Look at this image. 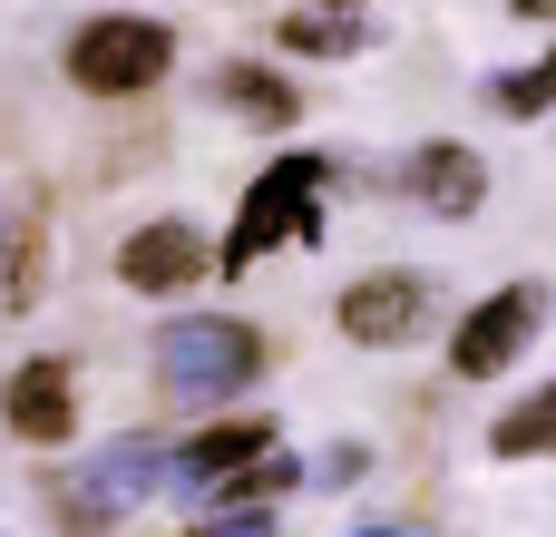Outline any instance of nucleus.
I'll return each mask as SVG.
<instances>
[{"label": "nucleus", "mask_w": 556, "mask_h": 537, "mask_svg": "<svg viewBox=\"0 0 556 537\" xmlns=\"http://www.w3.org/2000/svg\"><path fill=\"white\" fill-rule=\"evenodd\" d=\"M254 372H264V333H254V323H235V313H186V323H166V333H156V391H166V401H186V411L235 401Z\"/></svg>", "instance_id": "obj_1"}, {"label": "nucleus", "mask_w": 556, "mask_h": 537, "mask_svg": "<svg viewBox=\"0 0 556 537\" xmlns=\"http://www.w3.org/2000/svg\"><path fill=\"white\" fill-rule=\"evenodd\" d=\"M323 186H332V166L313 157V147H293V157H274L254 186H244V205H235V235H225V274H254L274 245H293V235H313L323 225Z\"/></svg>", "instance_id": "obj_2"}, {"label": "nucleus", "mask_w": 556, "mask_h": 537, "mask_svg": "<svg viewBox=\"0 0 556 537\" xmlns=\"http://www.w3.org/2000/svg\"><path fill=\"white\" fill-rule=\"evenodd\" d=\"M176 68V29L166 20H137V10H108V20H78L68 39V78L88 98H137Z\"/></svg>", "instance_id": "obj_3"}, {"label": "nucleus", "mask_w": 556, "mask_h": 537, "mask_svg": "<svg viewBox=\"0 0 556 537\" xmlns=\"http://www.w3.org/2000/svg\"><path fill=\"white\" fill-rule=\"evenodd\" d=\"M166 479H176V450L147 440V430H127V440H108L98 460H78V479L59 489V519H68L78 537H98V528H117L137 499H156Z\"/></svg>", "instance_id": "obj_4"}, {"label": "nucleus", "mask_w": 556, "mask_h": 537, "mask_svg": "<svg viewBox=\"0 0 556 537\" xmlns=\"http://www.w3.org/2000/svg\"><path fill=\"white\" fill-rule=\"evenodd\" d=\"M547 284H498L489 303H469V323L450 333V372L459 382H498L528 342H538V323H547Z\"/></svg>", "instance_id": "obj_5"}, {"label": "nucleus", "mask_w": 556, "mask_h": 537, "mask_svg": "<svg viewBox=\"0 0 556 537\" xmlns=\"http://www.w3.org/2000/svg\"><path fill=\"white\" fill-rule=\"evenodd\" d=\"M332 313H342V333H352L362 352H401V342L430 323V284H420L410 264H391V274H362Z\"/></svg>", "instance_id": "obj_6"}, {"label": "nucleus", "mask_w": 556, "mask_h": 537, "mask_svg": "<svg viewBox=\"0 0 556 537\" xmlns=\"http://www.w3.org/2000/svg\"><path fill=\"white\" fill-rule=\"evenodd\" d=\"M0 421H10V440H29V450H59V440L78 430V372H68L59 352L20 362V372L0 382Z\"/></svg>", "instance_id": "obj_7"}, {"label": "nucleus", "mask_w": 556, "mask_h": 537, "mask_svg": "<svg viewBox=\"0 0 556 537\" xmlns=\"http://www.w3.org/2000/svg\"><path fill=\"white\" fill-rule=\"evenodd\" d=\"M401 196H420L430 215H479V196H489V157L459 147V137H420L410 166H401Z\"/></svg>", "instance_id": "obj_8"}, {"label": "nucleus", "mask_w": 556, "mask_h": 537, "mask_svg": "<svg viewBox=\"0 0 556 537\" xmlns=\"http://www.w3.org/2000/svg\"><path fill=\"white\" fill-rule=\"evenodd\" d=\"M205 264H215V254H205V235H195V225H176V215H156V225H137V235L117 245V284H137V294H186Z\"/></svg>", "instance_id": "obj_9"}, {"label": "nucleus", "mask_w": 556, "mask_h": 537, "mask_svg": "<svg viewBox=\"0 0 556 537\" xmlns=\"http://www.w3.org/2000/svg\"><path fill=\"white\" fill-rule=\"evenodd\" d=\"M264 450H274V421H215V430H195V440L176 450V489H225V479H244Z\"/></svg>", "instance_id": "obj_10"}, {"label": "nucleus", "mask_w": 556, "mask_h": 537, "mask_svg": "<svg viewBox=\"0 0 556 537\" xmlns=\"http://www.w3.org/2000/svg\"><path fill=\"white\" fill-rule=\"evenodd\" d=\"M381 29L371 20H352V10H283V49L293 59H362Z\"/></svg>", "instance_id": "obj_11"}, {"label": "nucleus", "mask_w": 556, "mask_h": 537, "mask_svg": "<svg viewBox=\"0 0 556 537\" xmlns=\"http://www.w3.org/2000/svg\"><path fill=\"white\" fill-rule=\"evenodd\" d=\"M225 108H244L254 127H293V117H303L293 78H274V68H254V59H235V68H225Z\"/></svg>", "instance_id": "obj_12"}, {"label": "nucleus", "mask_w": 556, "mask_h": 537, "mask_svg": "<svg viewBox=\"0 0 556 537\" xmlns=\"http://www.w3.org/2000/svg\"><path fill=\"white\" fill-rule=\"evenodd\" d=\"M489 450H498V460H547V450H556V382H547V391H528L518 411H498Z\"/></svg>", "instance_id": "obj_13"}, {"label": "nucleus", "mask_w": 556, "mask_h": 537, "mask_svg": "<svg viewBox=\"0 0 556 537\" xmlns=\"http://www.w3.org/2000/svg\"><path fill=\"white\" fill-rule=\"evenodd\" d=\"M293 479H303V470H293V460H283V450H264V460H254V470H244V479H225V489H215V499H235V509H254V519H264V509H274V499H283V489H293Z\"/></svg>", "instance_id": "obj_14"}, {"label": "nucleus", "mask_w": 556, "mask_h": 537, "mask_svg": "<svg viewBox=\"0 0 556 537\" xmlns=\"http://www.w3.org/2000/svg\"><path fill=\"white\" fill-rule=\"evenodd\" d=\"M498 108H508V117H538V108H556V49H547V68L498 78Z\"/></svg>", "instance_id": "obj_15"}, {"label": "nucleus", "mask_w": 556, "mask_h": 537, "mask_svg": "<svg viewBox=\"0 0 556 537\" xmlns=\"http://www.w3.org/2000/svg\"><path fill=\"white\" fill-rule=\"evenodd\" d=\"M362 470H371V450H362V440H342V450H332V460H323V489H352V479H362Z\"/></svg>", "instance_id": "obj_16"}, {"label": "nucleus", "mask_w": 556, "mask_h": 537, "mask_svg": "<svg viewBox=\"0 0 556 537\" xmlns=\"http://www.w3.org/2000/svg\"><path fill=\"white\" fill-rule=\"evenodd\" d=\"M195 537H274V519H254V509H235V519H205Z\"/></svg>", "instance_id": "obj_17"}, {"label": "nucleus", "mask_w": 556, "mask_h": 537, "mask_svg": "<svg viewBox=\"0 0 556 537\" xmlns=\"http://www.w3.org/2000/svg\"><path fill=\"white\" fill-rule=\"evenodd\" d=\"M508 10H518V20H556V0H508Z\"/></svg>", "instance_id": "obj_18"}, {"label": "nucleus", "mask_w": 556, "mask_h": 537, "mask_svg": "<svg viewBox=\"0 0 556 537\" xmlns=\"http://www.w3.org/2000/svg\"><path fill=\"white\" fill-rule=\"evenodd\" d=\"M313 10H352V20H371V0H313Z\"/></svg>", "instance_id": "obj_19"}, {"label": "nucleus", "mask_w": 556, "mask_h": 537, "mask_svg": "<svg viewBox=\"0 0 556 537\" xmlns=\"http://www.w3.org/2000/svg\"><path fill=\"white\" fill-rule=\"evenodd\" d=\"M362 537H401V528H362Z\"/></svg>", "instance_id": "obj_20"}, {"label": "nucleus", "mask_w": 556, "mask_h": 537, "mask_svg": "<svg viewBox=\"0 0 556 537\" xmlns=\"http://www.w3.org/2000/svg\"><path fill=\"white\" fill-rule=\"evenodd\" d=\"M0 245H10V225H0Z\"/></svg>", "instance_id": "obj_21"}]
</instances>
